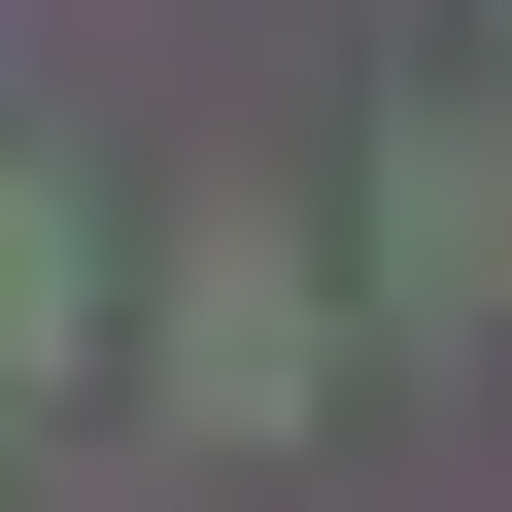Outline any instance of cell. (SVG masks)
<instances>
[{
  "label": "cell",
  "instance_id": "cell-2",
  "mask_svg": "<svg viewBox=\"0 0 512 512\" xmlns=\"http://www.w3.org/2000/svg\"><path fill=\"white\" fill-rule=\"evenodd\" d=\"M376 308H410V342H478V308H512V137H478V103L376 171Z\"/></svg>",
  "mask_w": 512,
  "mask_h": 512
},
{
  "label": "cell",
  "instance_id": "cell-1",
  "mask_svg": "<svg viewBox=\"0 0 512 512\" xmlns=\"http://www.w3.org/2000/svg\"><path fill=\"white\" fill-rule=\"evenodd\" d=\"M137 376H171V444H308L342 410V274H308L274 205H205L171 274H137Z\"/></svg>",
  "mask_w": 512,
  "mask_h": 512
},
{
  "label": "cell",
  "instance_id": "cell-3",
  "mask_svg": "<svg viewBox=\"0 0 512 512\" xmlns=\"http://www.w3.org/2000/svg\"><path fill=\"white\" fill-rule=\"evenodd\" d=\"M0 376H69V205L0 171Z\"/></svg>",
  "mask_w": 512,
  "mask_h": 512
}]
</instances>
